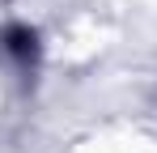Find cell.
Returning a JSON list of instances; mask_svg holds the SVG:
<instances>
[{
    "instance_id": "obj_1",
    "label": "cell",
    "mask_w": 157,
    "mask_h": 153,
    "mask_svg": "<svg viewBox=\"0 0 157 153\" xmlns=\"http://www.w3.org/2000/svg\"><path fill=\"white\" fill-rule=\"evenodd\" d=\"M9 47H13V55H34V34L30 30H9Z\"/></svg>"
}]
</instances>
